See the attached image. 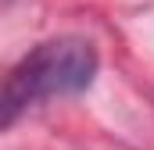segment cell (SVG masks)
<instances>
[{"mask_svg":"<svg viewBox=\"0 0 154 150\" xmlns=\"http://www.w3.org/2000/svg\"><path fill=\"white\" fill-rule=\"evenodd\" d=\"M97 68H100L97 46L86 36H54L36 43L0 75V132L47 100L90 89Z\"/></svg>","mask_w":154,"mask_h":150,"instance_id":"cell-1","label":"cell"}]
</instances>
